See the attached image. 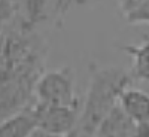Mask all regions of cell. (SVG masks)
<instances>
[{"instance_id": "obj_8", "label": "cell", "mask_w": 149, "mask_h": 137, "mask_svg": "<svg viewBox=\"0 0 149 137\" xmlns=\"http://www.w3.org/2000/svg\"><path fill=\"white\" fill-rule=\"evenodd\" d=\"M26 3V12H27V22L26 24H36L39 22L43 14V6L46 0H24Z\"/></svg>"}, {"instance_id": "obj_5", "label": "cell", "mask_w": 149, "mask_h": 137, "mask_svg": "<svg viewBox=\"0 0 149 137\" xmlns=\"http://www.w3.org/2000/svg\"><path fill=\"white\" fill-rule=\"evenodd\" d=\"M119 106L125 110V113L137 124L149 122V94L127 86L119 95Z\"/></svg>"}, {"instance_id": "obj_3", "label": "cell", "mask_w": 149, "mask_h": 137, "mask_svg": "<svg viewBox=\"0 0 149 137\" xmlns=\"http://www.w3.org/2000/svg\"><path fill=\"white\" fill-rule=\"evenodd\" d=\"M37 127L55 134H72L76 130L79 106H54L37 103L31 107Z\"/></svg>"}, {"instance_id": "obj_6", "label": "cell", "mask_w": 149, "mask_h": 137, "mask_svg": "<svg viewBox=\"0 0 149 137\" xmlns=\"http://www.w3.org/2000/svg\"><path fill=\"white\" fill-rule=\"evenodd\" d=\"M37 128L31 107L22 109L0 122V137H29Z\"/></svg>"}, {"instance_id": "obj_7", "label": "cell", "mask_w": 149, "mask_h": 137, "mask_svg": "<svg viewBox=\"0 0 149 137\" xmlns=\"http://www.w3.org/2000/svg\"><path fill=\"white\" fill-rule=\"evenodd\" d=\"M122 48L131 55L133 60L131 76L142 81H149V39H145L139 45H125Z\"/></svg>"}, {"instance_id": "obj_9", "label": "cell", "mask_w": 149, "mask_h": 137, "mask_svg": "<svg viewBox=\"0 0 149 137\" xmlns=\"http://www.w3.org/2000/svg\"><path fill=\"white\" fill-rule=\"evenodd\" d=\"M29 137H73V133L72 134H67V136H63V134H55V133L46 131V130H42V128L37 127Z\"/></svg>"}, {"instance_id": "obj_4", "label": "cell", "mask_w": 149, "mask_h": 137, "mask_svg": "<svg viewBox=\"0 0 149 137\" xmlns=\"http://www.w3.org/2000/svg\"><path fill=\"white\" fill-rule=\"evenodd\" d=\"M139 124L133 121L119 103L113 106L94 131V137H131Z\"/></svg>"}, {"instance_id": "obj_1", "label": "cell", "mask_w": 149, "mask_h": 137, "mask_svg": "<svg viewBox=\"0 0 149 137\" xmlns=\"http://www.w3.org/2000/svg\"><path fill=\"white\" fill-rule=\"evenodd\" d=\"M131 78V73L121 67L93 69L73 137H94L98 124L118 104L119 95L128 86Z\"/></svg>"}, {"instance_id": "obj_2", "label": "cell", "mask_w": 149, "mask_h": 137, "mask_svg": "<svg viewBox=\"0 0 149 137\" xmlns=\"http://www.w3.org/2000/svg\"><path fill=\"white\" fill-rule=\"evenodd\" d=\"M34 92L37 103L54 106H79V98L74 94L73 76L67 67L43 73L36 82Z\"/></svg>"}]
</instances>
